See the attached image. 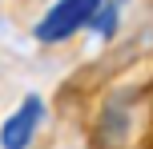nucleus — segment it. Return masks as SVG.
<instances>
[{"instance_id": "nucleus-2", "label": "nucleus", "mask_w": 153, "mask_h": 149, "mask_svg": "<svg viewBox=\"0 0 153 149\" xmlns=\"http://www.w3.org/2000/svg\"><path fill=\"white\" fill-rule=\"evenodd\" d=\"M40 113H45L40 97H24V105L0 125V145H4V149H24V145L32 141V133H36Z\"/></svg>"}, {"instance_id": "nucleus-1", "label": "nucleus", "mask_w": 153, "mask_h": 149, "mask_svg": "<svg viewBox=\"0 0 153 149\" xmlns=\"http://www.w3.org/2000/svg\"><path fill=\"white\" fill-rule=\"evenodd\" d=\"M97 8H101V0H61V4L36 24V36L40 40H65V36H73L76 28H85Z\"/></svg>"}, {"instance_id": "nucleus-3", "label": "nucleus", "mask_w": 153, "mask_h": 149, "mask_svg": "<svg viewBox=\"0 0 153 149\" xmlns=\"http://www.w3.org/2000/svg\"><path fill=\"white\" fill-rule=\"evenodd\" d=\"M89 24H97V32H101V36H109V32L117 28V8H105V12H101V8H97Z\"/></svg>"}]
</instances>
